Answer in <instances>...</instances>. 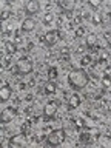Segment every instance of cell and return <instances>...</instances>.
<instances>
[{"mask_svg": "<svg viewBox=\"0 0 111 148\" xmlns=\"http://www.w3.org/2000/svg\"><path fill=\"white\" fill-rule=\"evenodd\" d=\"M65 28H66V29H73V28H74V22H66V23H65Z\"/></svg>", "mask_w": 111, "mask_h": 148, "instance_id": "cell-30", "label": "cell"}, {"mask_svg": "<svg viewBox=\"0 0 111 148\" xmlns=\"http://www.w3.org/2000/svg\"><path fill=\"white\" fill-rule=\"evenodd\" d=\"M85 34H86L85 26H77V28H76V31H74V37H76V39H79V37H83Z\"/></svg>", "mask_w": 111, "mask_h": 148, "instance_id": "cell-22", "label": "cell"}, {"mask_svg": "<svg viewBox=\"0 0 111 148\" xmlns=\"http://www.w3.org/2000/svg\"><path fill=\"white\" fill-rule=\"evenodd\" d=\"M102 83H103V90L110 91V74H105L103 79H102Z\"/></svg>", "mask_w": 111, "mask_h": 148, "instance_id": "cell-26", "label": "cell"}, {"mask_svg": "<svg viewBox=\"0 0 111 148\" xmlns=\"http://www.w3.org/2000/svg\"><path fill=\"white\" fill-rule=\"evenodd\" d=\"M91 62H92V57H91L90 54L83 56V57L80 59V65H82V66H86V65H90Z\"/></svg>", "mask_w": 111, "mask_h": 148, "instance_id": "cell-25", "label": "cell"}, {"mask_svg": "<svg viewBox=\"0 0 111 148\" xmlns=\"http://www.w3.org/2000/svg\"><path fill=\"white\" fill-rule=\"evenodd\" d=\"M40 11V3L37 2V0H29V2L25 3V14L28 17L34 16V14H37Z\"/></svg>", "mask_w": 111, "mask_h": 148, "instance_id": "cell-9", "label": "cell"}, {"mask_svg": "<svg viewBox=\"0 0 111 148\" xmlns=\"http://www.w3.org/2000/svg\"><path fill=\"white\" fill-rule=\"evenodd\" d=\"M56 91H57V83H56V80H48L43 85V94L51 96V94H56Z\"/></svg>", "mask_w": 111, "mask_h": 148, "instance_id": "cell-14", "label": "cell"}, {"mask_svg": "<svg viewBox=\"0 0 111 148\" xmlns=\"http://www.w3.org/2000/svg\"><path fill=\"white\" fill-rule=\"evenodd\" d=\"M65 139H66V130L57 128V130H53V131L45 137V143L48 147H59L65 142Z\"/></svg>", "mask_w": 111, "mask_h": 148, "instance_id": "cell-2", "label": "cell"}, {"mask_svg": "<svg viewBox=\"0 0 111 148\" xmlns=\"http://www.w3.org/2000/svg\"><path fill=\"white\" fill-rule=\"evenodd\" d=\"M32 99H34V96H32V94H28V96L25 97V100H26V102H31Z\"/></svg>", "mask_w": 111, "mask_h": 148, "instance_id": "cell-33", "label": "cell"}, {"mask_svg": "<svg viewBox=\"0 0 111 148\" xmlns=\"http://www.w3.org/2000/svg\"><path fill=\"white\" fill-rule=\"evenodd\" d=\"M91 23H92L94 26H99V25H102V23H103V17H102L99 12H92V16H91Z\"/></svg>", "mask_w": 111, "mask_h": 148, "instance_id": "cell-18", "label": "cell"}, {"mask_svg": "<svg viewBox=\"0 0 111 148\" xmlns=\"http://www.w3.org/2000/svg\"><path fill=\"white\" fill-rule=\"evenodd\" d=\"M100 5H102V2H99V0H90V2H88V6L92 9V12H96V9L99 8Z\"/></svg>", "mask_w": 111, "mask_h": 148, "instance_id": "cell-24", "label": "cell"}, {"mask_svg": "<svg viewBox=\"0 0 111 148\" xmlns=\"http://www.w3.org/2000/svg\"><path fill=\"white\" fill-rule=\"evenodd\" d=\"M17 114H18V111L14 106H6L5 110H2V114H0V123L6 125L9 122H12L17 117Z\"/></svg>", "mask_w": 111, "mask_h": 148, "instance_id": "cell-6", "label": "cell"}, {"mask_svg": "<svg viewBox=\"0 0 111 148\" xmlns=\"http://www.w3.org/2000/svg\"><path fill=\"white\" fill-rule=\"evenodd\" d=\"M12 94V88L9 86L8 82H2V86H0V102L2 103H6V102L11 99Z\"/></svg>", "mask_w": 111, "mask_h": 148, "instance_id": "cell-8", "label": "cell"}, {"mask_svg": "<svg viewBox=\"0 0 111 148\" xmlns=\"http://www.w3.org/2000/svg\"><path fill=\"white\" fill-rule=\"evenodd\" d=\"M85 45H86V48L90 49V51H92V53L102 49L100 46H97V37H96V34H88L86 36V40H85Z\"/></svg>", "mask_w": 111, "mask_h": 148, "instance_id": "cell-11", "label": "cell"}, {"mask_svg": "<svg viewBox=\"0 0 111 148\" xmlns=\"http://www.w3.org/2000/svg\"><path fill=\"white\" fill-rule=\"evenodd\" d=\"M82 20H83L82 16H76V20H74V22H76V23H82Z\"/></svg>", "mask_w": 111, "mask_h": 148, "instance_id": "cell-32", "label": "cell"}, {"mask_svg": "<svg viewBox=\"0 0 111 148\" xmlns=\"http://www.w3.org/2000/svg\"><path fill=\"white\" fill-rule=\"evenodd\" d=\"M11 62H12L11 56H6V57H2V69H5V68H9V66H11Z\"/></svg>", "mask_w": 111, "mask_h": 148, "instance_id": "cell-23", "label": "cell"}, {"mask_svg": "<svg viewBox=\"0 0 111 148\" xmlns=\"http://www.w3.org/2000/svg\"><path fill=\"white\" fill-rule=\"evenodd\" d=\"M3 48H5V51H6V54H8V56H12V54H16V53H17V45L14 43V42L5 40V42H3Z\"/></svg>", "mask_w": 111, "mask_h": 148, "instance_id": "cell-15", "label": "cell"}, {"mask_svg": "<svg viewBox=\"0 0 111 148\" xmlns=\"http://www.w3.org/2000/svg\"><path fill=\"white\" fill-rule=\"evenodd\" d=\"M32 48H34V43H32V42H29V43L26 45V51H32Z\"/></svg>", "mask_w": 111, "mask_h": 148, "instance_id": "cell-31", "label": "cell"}, {"mask_svg": "<svg viewBox=\"0 0 111 148\" xmlns=\"http://www.w3.org/2000/svg\"><path fill=\"white\" fill-rule=\"evenodd\" d=\"M26 145V134H16V136H11V139H9L8 142V147L9 148H18V147H23Z\"/></svg>", "mask_w": 111, "mask_h": 148, "instance_id": "cell-7", "label": "cell"}, {"mask_svg": "<svg viewBox=\"0 0 111 148\" xmlns=\"http://www.w3.org/2000/svg\"><path fill=\"white\" fill-rule=\"evenodd\" d=\"M59 40H60V31H59V29H51V31L45 32V34L40 37V42H42L45 46H48V48L54 46Z\"/></svg>", "mask_w": 111, "mask_h": 148, "instance_id": "cell-5", "label": "cell"}, {"mask_svg": "<svg viewBox=\"0 0 111 148\" xmlns=\"http://www.w3.org/2000/svg\"><path fill=\"white\" fill-rule=\"evenodd\" d=\"M54 20H56V16L53 12H45L43 18H42V23H43V26H49Z\"/></svg>", "mask_w": 111, "mask_h": 148, "instance_id": "cell-17", "label": "cell"}, {"mask_svg": "<svg viewBox=\"0 0 111 148\" xmlns=\"http://www.w3.org/2000/svg\"><path fill=\"white\" fill-rule=\"evenodd\" d=\"M32 68H34V65H32V60L28 59V57H22L18 59L16 62V66H14V74L16 76H28V74L32 73Z\"/></svg>", "mask_w": 111, "mask_h": 148, "instance_id": "cell-3", "label": "cell"}, {"mask_svg": "<svg viewBox=\"0 0 111 148\" xmlns=\"http://www.w3.org/2000/svg\"><path fill=\"white\" fill-rule=\"evenodd\" d=\"M59 106H60V100H57V99L46 102V105L43 108V120H46V122H48V120H53L56 117V113H57Z\"/></svg>", "mask_w": 111, "mask_h": 148, "instance_id": "cell-4", "label": "cell"}, {"mask_svg": "<svg viewBox=\"0 0 111 148\" xmlns=\"http://www.w3.org/2000/svg\"><path fill=\"white\" fill-rule=\"evenodd\" d=\"M85 116H86V117H90V119H92L94 122H97V120L102 119V116L97 113V111H94V110H92V111H91V110H86V111H85Z\"/></svg>", "mask_w": 111, "mask_h": 148, "instance_id": "cell-20", "label": "cell"}, {"mask_svg": "<svg viewBox=\"0 0 111 148\" xmlns=\"http://www.w3.org/2000/svg\"><path fill=\"white\" fill-rule=\"evenodd\" d=\"M79 140H80V143H90V142H92V139H91V134L90 133H80Z\"/></svg>", "mask_w": 111, "mask_h": 148, "instance_id": "cell-21", "label": "cell"}, {"mask_svg": "<svg viewBox=\"0 0 111 148\" xmlns=\"http://www.w3.org/2000/svg\"><path fill=\"white\" fill-rule=\"evenodd\" d=\"M34 28H36V20H34V18H31V17H26L25 20L22 22V25H20L22 32H31Z\"/></svg>", "mask_w": 111, "mask_h": 148, "instance_id": "cell-13", "label": "cell"}, {"mask_svg": "<svg viewBox=\"0 0 111 148\" xmlns=\"http://www.w3.org/2000/svg\"><path fill=\"white\" fill-rule=\"evenodd\" d=\"M60 60H62V62L65 63V62H68L69 59H71V53H69V48L68 46H63L62 49H60Z\"/></svg>", "mask_w": 111, "mask_h": 148, "instance_id": "cell-16", "label": "cell"}, {"mask_svg": "<svg viewBox=\"0 0 111 148\" xmlns=\"http://www.w3.org/2000/svg\"><path fill=\"white\" fill-rule=\"evenodd\" d=\"M57 76H59L57 68H56V66L48 68V74H46V79H48V80H56V79H57Z\"/></svg>", "mask_w": 111, "mask_h": 148, "instance_id": "cell-19", "label": "cell"}, {"mask_svg": "<svg viewBox=\"0 0 111 148\" xmlns=\"http://www.w3.org/2000/svg\"><path fill=\"white\" fill-rule=\"evenodd\" d=\"M80 103H82V99H80V96L74 92V94H73V96L68 99V110H69V111H74V110H77L79 106H80Z\"/></svg>", "mask_w": 111, "mask_h": 148, "instance_id": "cell-12", "label": "cell"}, {"mask_svg": "<svg viewBox=\"0 0 111 148\" xmlns=\"http://www.w3.org/2000/svg\"><path fill=\"white\" fill-rule=\"evenodd\" d=\"M88 83H90V76H88V73L85 71V69L76 68L68 74V85L74 91L83 90Z\"/></svg>", "mask_w": 111, "mask_h": 148, "instance_id": "cell-1", "label": "cell"}, {"mask_svg": "<svg viewBox=\"0 0 111 148\" xmlns=\"http://www.w3.org/2000/svg\"><path fill=\"white\" fill-rule=\"evenodd\" d=\"M57 6L62 9L63 14H71L76 8V0H62L57 3Z\"/></svg>", "mask_w": 111, "mask_h": 148, "instance_id": "cell-10", "label": "cell"}, {"mask_svg": "<svg viewBox=\"0 0 111 148\" xmlns=\"http://www.w3.org/2000/svg\"><path fill=\"white\" fill-rule=\"evenodd\" d=\"M17 88H18V90H26V88H28V83H25V82H17Z\"/></svg>", "mask_w": 111, "mask_h": 148, "instance_id": "cell-29", "label": "cell"}, {"mask_svg": "<svg viewBox=\"0 0 111 148\" xmlns=\"http://www.w3.org/2000/svg\"><path fill=\"white\" fill-rule=\"evenodd\" d=\"M9 12H11L9 9H2V17H0V18H2V23H5V20L9 17Z\"/></svg>", "mask_w": 111, "mask_h": 148, "instance_id": "cell-27", "label": "cell"}, {"mask_svg": "<svg viewBox=\"0 0 111 148\" xmlns=\"http://www.w3.org/2000/svg\"><path fill=\"white\" fill-rule=\"evenodd\" d=\"M103 37H105V40H106V45H108V48H110V45H111V39H110V29H106V31H105Z\"/></svg>", "mask_w": 111, "mask_h": 148, "instance_id": "cell-28", "label": "cell"}]
</instances>
